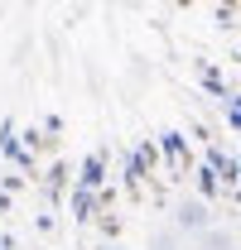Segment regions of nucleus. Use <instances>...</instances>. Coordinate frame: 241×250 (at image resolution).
Returning a JSON list of instances; mask_svg holds the SVG:
<instances>
[{
  "instance_id": "f257e3e1",
  "label": "nucleus",
  "mask_w": 241,
  "mask_h": 250,
  "mask_svg": "<svg viewBox=\"0 0 241 250\" xmlns=\"http://www.w3.org/2000/svg\"><path fill=\"white\" fill-rule=\"evenodd\" d=\"M183 226H203V207H198V202L183 207Z\"/></svg>"
},
{
  "instance_id": "f03ea898",
  "label": "nucleus",
  "mask_w": 241,
  "mask_h": 250,
  "mask_svg": "<svg viewBox=\"0 0 241 250\" xmlns=\"http://www.w3.org/2000/svg\"><path fill=\"white\" fill-rule=\"evenodd\" d=\"M232 125H237V130H241V101H237V106H232Z\"/></svg>"
},
{
  "instance_id": "7ed1b4c3",
  "label": "nucleus",
  "mask_w": 241,
  "mask_h": 250,
  "mask_svg": "<svg viewBox=\"0 0 241 250\" xmlns=\"http://www.w3.org/2000/svg\"><path fill=\"white\" fill-rule=\"evenodd\" d=\"M111 250H116V246H111Z\"/></svg>"
}]
</instances>
